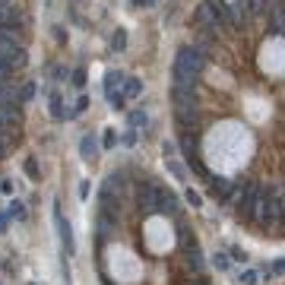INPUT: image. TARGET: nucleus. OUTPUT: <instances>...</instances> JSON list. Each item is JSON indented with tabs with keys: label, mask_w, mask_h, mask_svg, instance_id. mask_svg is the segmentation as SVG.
Returning <instances> with one entry per match:
<instances>
[{
	"label": "nucleus",
	"mask_w": 285,
	"mask_h": 285,
	"mask_svg": "<svg viewBox=\"0 0 285 285\" xmlns=\"http://www.w3.org/2000/svg\"><path fill=\"white\" fill-rule=\"evenodd\" d=\"M206 67V54L197 51L194 45H184L175 57V64H171V73H184V76H194V80H200V73Z\"/></svg>",
	"instance_id": "1"
},
{
	"label": "nucleus",
	"mask_w": 285,
	"mask_h": 285,
	"mask_svg": "<svg viewBox=\"0 0 285 285\" xmlns=\"http://www.w3.org/2000/svg\"><path fill=\"white\" fill-rule=\"evenodd\" d=\"M254 222L263 225V228H270L273 222H276V225L282 222V187H273V190H266V194H263V203H260V209H257Z\"/></svg>",
	"instance_id": "2"
},
{
	"label": "nucleus",
	"mask_w": 285,
	"mask_h": 285,
	"mask_svg": "<svg viewBox=\"0 0 285 285\" xmlns=\"http://www.w3.org/2000/svg\"><path fill=\"white\" fill-rule=\"evenodd\" d=\"M0 64H4L10 73H16V70H23L29 64V54H26V48L19 45L16 38H4V35H0Z\"/></svg>",
	"instance_id": "3"
},
{
	"label": "nucleus",
	"mask_w": 285,
	"mask_h": 285,
	"mask_svg": "<svg viewBox=\"0 0 285 285\" xmlns=\"http://www.w3.org/2000/svg\"><path fill=\"white\" fill-rule=\"evenodd\" d=\"M197 26H203V32H216L222 23H225V16H222V7H219V0H200L197 4Z\"/></svg>",
	"instance_id": "4"
},
{
	"label": "nucleus",
	"mask_w": 285,
	"mask_h": 285,
	"mask_svg": "<svg viewBox=\"0 0 285 285\" xmlns=\"http://www.w3.org/2000/svg\"><path fill=\"white\" fill-rule=\"evenodd\" d=\"M159 197H162V187L156 181H143L140 190H137V200H140V209L149 216H156L159 213Z\"/></svg>",
	"instance_id": "5"
},
{
	"label": "nucleus",
	"mask_w": 285,
	"mask_h": 285,
	"mask_svg": "<svg viewBox=\"0 0 285 285\" xmlns=\"http://www.w3.org/2000/svg\"><path fill=\"white\" fill-rule=\"evenodd\" d=\"M54 225H57V235H61V247H64V254H76V238H73V225L64 219V213H61V206L54 203Z\"/></svg>",
	"instance_id": "6"
},
{
	"label": "nucleus",
	"mask_w": 285,
	"mask_h": 285,
	"mask_svg": "<svg viewBox=\"0 0 285 285\" xmlns=\"http://www.w3.org/2000/svg\"><path fill=\"white\" fill-rule=\"evenodd\" d=\"M219 7H222V16H225L228 26L241 29V26L247 23V7H244V0H219Z\"/></svg>",
	"instance_id": "7"
},
{
	"label": "nucleus",
	"mask_w": 285,
	"mask_h": 285,
	"mask_svg": "<svg viewBox=\"0 0 285 285\" xmlns=\"http://www.w3.org/2000/svg\"><path fill=\"white\" fill-rule=\"evenodd\" d=\"M26 26V13L23 7H16V4H7V7H0V29H23Z\"/></svg>",
	"instance_id": "8"
},
{
	"label": "nucleus",
	"mask_w": 285,
	"mask_h": 285,
	"mask_svg": "<svg viewBox=\"0 0 285 285\" xmlns=\"http://www.w3.org/2000/svg\"><path fill=\"white\" fill-rule=\"evenodd\" d=\"M99 137H95V130H89V133H83V140H80V156L86 159V162H95V156H99Z\"/></svg>",
	"instance_id": "9"
},
{
	"label": "nucleus",
	"mask_w": 285,
	"mask_h": 285,
	"mask_svg": "<svg viewBox=\"0 0 285 285\" xmlns=\"http://www.w3.org/2000/svg\"><path fill=\"white\" fill-rule=\"evenodd\" d=\"M178 213H181L178 197L168 194V190H162V197H159V216H178Z\"/></svg>",
	"instance_id": "10"
},
{
	"label": "nucleus",
	"mask_w": 285,
	"mask_h": 285,
	"mask_svg": "<svg viewBox=\"0 0 285 285\" xmlns=\"http://www.w3.org/2000/svg\"><path fill=\"white\" fill-rule=\"evenodd\" d=\"M143 95V80L140 76H124V99H137Z\"/></svg>",
	"instance_id": "11"
},
{
	"label": "nucleus",
	"mask_w": 285,
	"mask_h": 285,
	"mask_svg": "<svg viewBox=\"0 0 285 285\" xmlns=\"http://www.w3.org/2000/svg\"><path fill=\"white\" fill-rule=\"evenodd\" d=\"M121 83H124V73H118V70H108V73H105V95H114Z\"/></svg>",
	"instance_id": "12"
},
{
	"label": "nucleus",
	"mask_w": 285,
	"mask_h": 285,
	"mask_svg": "<svg viewBox=\"0 0 285 285\" xmlns=\"http://www.w3.org/2000/svg\"><path fill=\"white\" fill-rule=\"evenodd\" d=\"M7 216H10V219H16V222H26V219H29V209H26V203H23V200H13V203H10V209H7Z\"/></svg>",
	"instance_id": "13"
},
{
	"label": "nucleus",
	"mask_w": 285,
	"mask_h": 285,
	"mask_svg": "<svg viewBox=\"0 0 285 285\" xmlns=\"http://www.w3.org/2000/svg\"><path fill=\"white\" fill-rule=\"evenodd\" d=\"M127 121H130V130H140V127H149V114L143 108H137V111L127 114Z\"/></svg>",
	"instance_id": "14"
},
{
	"label": "nucleus",
	"mask_w": 285,
	"mask_h": 285,
	"mask_svg": "<svg viewBox=\"0 0 285 285\" xmlns=\"http://www.w3.org/2000/svg\"><path fill=\"white\" fill-rule=\"evenodd\" d=\"M270 32H282V0H276L273 4V13H270Z\"/></svg>",
	"instance_id": "15"
},
{
	"label": "nucleus",
	"mask_w": 285,
	"mask_h": 285,
	"mask_svg": "<svg viewBox=\"0 0 285 285\" xmlns=\"http://www.w3.org/2000/svg\"><path fill=\"white\" fill-rule=\"evenodd\" d=\"M244 7H247V16H263L270 0H244Z\"/></svg>",
	"instance_id": "16"
},
{
	"label": "nucleus",
	"mask_w": 285,
	"mask_h": 285,
	"mask_svg": "<svg viewBox=\"0 0 285 285\" xmlns=\"http://www.w3.org/2000/svg\"><path fill=\"white\" fill-rule=\"evenodd\" d=\"M213 266H216V270H232V257H228V251H216L213 254Z\"/></svg>",
	"instance_id": "17"
},
{
	"label": "nucleus",
	"mask_w": 285,
	"mask_h": 285,
	"mask_svg": "<svg viewBox=\"0 0 285 285\" xmlns=\"http://www.w3.org/2000/svg\"><path fill=\"white\" fill-rule=\"evenodd\" d=\"M187 263H190V270H197V273H203V254H200V247H190V254H187Z\"/></svg>",
	"instance_id": "18"
},
{
	"label": "nucleus",
	"mask_w": 285,
	"mask_h": 285,
	"mask_svg": "<svg viewBox=\"0 0 285 285\" xmlns=\"http://www.w3.org/2000/svg\"><path fill=\"white\" fill-rule=\"evenodd\" d=\"M257 282H260V273L254 270V266H247V270L238 276V285H257Z\"/></svg>",
	"instance_id": "19"
},
{
	"label": "nucleus",
	"mask_w": 285,
	"mask_h": 285,
	"mask_svg": "<svg viewBox=\"0 0 285 285\" xmlns=\"http://www.w3.org/2000/svg\"><path fill=\"white\" fill-rule=\"evenodd\" d=\"M35 92H38V86H35V83H23V92H19V102H23V105H26V102H32V99H35Z\"/></svg>",
	"instance_id": "20"
},
{
	"label": "nucleus",
	"mask_w": 285,
	"mask_h": 285,
	"mask_svg": "<svg viewBox=\"0 0 285 285\" xmlns=\"http://www.w3.org/2000/svg\"><path fill=\"white\" fill-rule=\"evenodd\" d=\"M111 48H114V51H124V48H127V32H124V29H118V32H114V38H111Z\"/></svg>",
	"instance_id": "21"
},
{
	"label": "nucleus",
	"mask_w": 285,
	"mask_h": 285,
	"mask_svg": "<svg viewBox=\"0 0 285 285\" xmlns=\"http://www.w3.org/2000/svg\"><path fill=\"white\" fill-rule=\"evenodd\" d=\"M168 171H171V175H175V178H178V181H181V184H184V181H187V171H184V168H181V165H178V162H175V159H168Z\"/></svg>",
	"instance_id": "22"
},
{
	"label": "nucleus",
	"mask_w": 285,
	"mask_h": 285,
	"mask_svg": "<svg viewBox=\"0 0 285 285\" xmlns=\"http://www.w3.org/2000/svg\"><path fill=\"white\" fill-rule=\"evenodd\" d=\"M99 146L114 149V146H118V130H105V137H102V143H99Z\"/></svg>",
	"instance_id": "23"
},
{
	"label": "nucleus",
	"mask_w": 285,
	"mask_h": 285,
	"mask_svg": "<svg viewBox=\"0 0 285 285\" xmlns=\"http://www.w3.org/2000/svg\"><path fill=\"white\" fill-rule=\"evenodd\" d=\"M184 197H187V203L194 206V209H200V206H203V197L197 194V190H190V187H187V190H184Z\"/></svg>",
	"instance_id": "24"
},
{
	"label": "nucleus",
	"mask_w": 285,
	"mask_h": 285,
	"mask_svg": "<svg viewBox=\"0 0 285 285\" xmlns=\"http://www.w3.org/2000/svg\"><path fill=\"white\" fill-rule=\"evenodd\" d=\"M108 102L114 105V111H124V105H127V99H124V92H114V95H108Z\"/></svg>",
	"instance_id": "25"
},
{
	"label": "nucleus",
	"mask_w": 285,
	"mask_h": 285,
	"mask_svg": "<svg viewBox=\"0 0 285 285\" xmlns=\"http://www.w3.org/2000/svg\"><path fill=\"white\" fill-rule=\"evenodd\" d=\"M73 86H76V89H83V86H86V70H83V67H76V70H73Z\"/></svg>",
	"instance_id": "26"
},
{
	"label": "nucleus",
	"mask_w": 285,
	"mask_h": 285,
	"mask_svg": "<svg viewBox=\"0 0 285 285\" xmlns=\"http://www.w3.org/2000/svg\"><path fill=\"white\" fill-rule=\"evenodd\" d=\"M26 175H29L32 181H38V162H35V159H26Z\"/></svg>",
	"instance_id": "27"
},
{
	"label": "nucleus",
	"mask_w": 285,
	"mask_h": 285,
	"mask_svg": "<svg viewBox=\"0 0 285 285\" xmlns=\"http://www.w3.org/2000/svg\"><path fill=\"white\" fill-rule=\"evenodd\" d=\"M121 146H137V130H127L121 137Z\"/></svg>",
	"instance_id": "28"
},
{
	"label": "nucleus",
	"mask_w": 285,
	"mask_h": 285,
	"mask_svg": "<svg viewBox=\"0 0 285 285\" xmlns=\"http://www.w3.org/2000/svg\"><path fill=\"white\" fill-rule=\"evenodd\" d=\"M228 257H235L238 263H247V254L241 251V247H228Z\"/></svg>",
	"instance_id": "29"
},
{
	"label": "nucleus",
	"mask_w": 285,
	"mask_h": 285,
	"mask_svg": "<svg viewBox=\"0 0 285 285\" xmlns=\"http://www.w3.org/2000/svg\"><path fill=\"white\" fill-rule=\"evenodd\" d=\"M89 108V99H86V95H80V99H76V105H73V114H83Z\"/></svg>",
	"instance_id": "30"
},
{
	"label": "nucleus",
	"mask_w": 285,
	"mask_h": 285,
	"mask_svg": "<svg viewBox=\"0 0 285 285\" xmlns=\"http://www.w3.org/2000/svg\"><path fill=\"white\" fill-rule=\"evenodd\" d=\"M89 184H92V181H80V200H89V190H92Z\"/></svg>",
	"instance_id": "31"
},
{
	"label": "nucleus",
	"mask_w": 285,
	"mask_h": 285,
	"mask_svg": "<svg viewBox=\"0 0 285 285\" xmlns=\"http://www.w3.org/2000/svg\"><path fill=\"white\" fill-rule=\"evenodd\" d=\"M0 194H7V197L13 194V181H10V178H4V181H0Z\"/></svg>",
	"instance_id": "32"
},
{
	"label": "nucleus",
	"mask_w": 285,
	"mask_h": 285,
	"mask_svg": "<svg viewBox=\"0 0 285 285\" xmlns=\"http://www.w3.org/2000/svg\"><path fill=\"white\" fill-rule=\"evenodd\" d=\"M7 225H10V216H7V213H0V235L7 232Z\"/></svg>",
	"instance_id": "33"
},
{
	"label": "nucleus",
	"mask_w": 285,
	"mask_h": 285,
	"mask_svg": "<svg viewBox=\"0 0 285 285\" xmlns=\"http://www.w3.org/2000/svg\"><path fill=\"white\" fill-rule=\"evenodd\" d=\"M137 7H143V10H149V7H156V0H133Z\"/></svg>",
	"instance_id": "34"
},
{
	"label": "nucleus",
	"mask_w": 285,
	"mask_h": 285,
	"mask_svg": "<svg viewBox=\"0 0 285 285\" xmlns=\"http://www.w3.org/2000/svg\"><path fill=\"white\" fill-rule=\"evenodd\" d=\"M7 4H10V0H0V7H7Z\"/></svg>",
	"instance_id": "35"
}]
</instances>
